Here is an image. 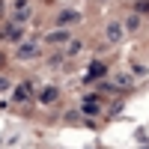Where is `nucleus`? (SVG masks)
<instances>
[{
	"label": "nucleus",
	"instance_id": "nucleus-1",
	"mask_svg": "<svg viewBox=\"0 0 149 149\" xmlns=\"http://www.w3.org/2000/svg\"><path fill=\"white\" fill-rule=\"evenodd\" d=\"M81 110H84L86 116H95L98 110H102V98H98V95H86V98H84V107H81Z\"/></svg>",
	"mask_w": 149,
	"mask_h": 149
},
{
	"label": "nucleus",
	"instance_id": "nucleus-2",
	"mask_svg": "<svg viewBox=\"0 0 149 149\" xmlns=\"http://www.w3.org/2000/svg\"><path fill=\"white\" fill-rule=\"evenodd\" d=\"M21 36H24V30L18 27V24H9V27H3V30H0V39H12V42H18Z\"/></svg>",
	"mask_w": 149,
	"mask_h": 149
},
{
	"label": "nucleus",
	"instance_id": "nucleus-3",
	"mask_svg": "<svg viewBox=\"0 0 149 149\" xmlns=\"http://www.w3.org/2000/svg\"><path fill=\"white\" fill-rule=\"evenodd\" d=\"M57 98H60V90H57V86H45V90L39 93V102H42V104H54Z\"/></svg>",
	"mask_w": 149,
	"mask_h": 149
},
{
	"label": "nucleus",
	"instance_id": "nucleus-4",
	"mask_svg": "<svg viewBox=\"0 0 149 149\" xmlns=\"http://www.w3.org/2000/svg\"><path fill=\"white\" fill-rule=\"evenodd\" d=\"M36 54H39V51H36L33 42H21V45H18V60H33Z\"/></svg>",
	"mask_w": 149,
	"mask_h": 149
},
{
	"label": "nucleus",
	"instance_id": "nucleus-5",
	"mask_svg": "<svg viewBox=\"0 0 149 149\" xmlns=\"http://www.w3.org/2000/svg\"><path fill=\"white\" fill-rule=\"evenodd\" d=\"M104 36H107V42H119V39H122V24H119V21L107 24V33H104Z\"/></svg>",
	"mask_w": 149,
	"mask_h": 149
},
{
	"label": "nucleus",
	"instance_id": "nucleus-6",
	"mask_svg": "<svg viewBox=\"0 0 149 149\" xmlns=\"http://www.w3.org/2000/svg\"><path fill=\"white\" fill-rule=\"evenodd\" d=\"M12 102H30V86L27 84H21V86H15V93H12Z\"/></svg>",
	"mask_w": 149,
	"mask_h": 149
},
{
	"label": "nucleus",
	"instance_id": "nucleus-7",
	"mask_svg": "<svg viewBox=\"0 0 149 149\" xmlns=\"http://www.w3.org/2000/svg\"><path fill=\"white\" fill-rule=\"evenodd\" d=\"M104 74H107V66L104 63H93L90 66V78H86V81H98V78H104Z\"/></svg>",
	"mask_w": 149,
	"mask_h": 149
},
{
	"label": "nucleus",
	"instance_id": "nucleus-8",
	"mask_svg": "<svg viewBox=\"0 0 149 149\" xmlns=\"http://www.w3.org/2000/svg\"><path fill=\"white\" fill-rule=\"evenodd\" d=\"M57 42H69V30H54V33H48V45H57Z\"/></svg>",
	"mask_w": 149,
	"mask_h": 149
},
{
	"label": "nucleus",
	"instance_id": "nucleus-9",
	"mask_svg": "<svg viewBox=\"0 0 149 149\" xmlns=\"http://www.w3.org/2000/svg\"><path fill=\"white\" fill-rule=\"evenodd\" d=\"M78 18H81L78 12H72V9H66V12H60V15H57V24H74Z\"/></svg>",
	"mask_w": 149,
	"mask_h": 149
},
{
	"label": "nucleus",
	"instance_id": "nucleus-10",
	"mask_svg": "<svg viewBox=\"0 0 149 149\" xmlns=\"http://www.w3.org/2000/svg\"><path fill=\"white\" fill-rule=\"evenodd\" d=\"M15 6H18V9H15V21H27V18H30V9H27V3H24V0H18Z\"/></svg>",
	"mask_w": 149,
	"mask_h": 149
},
{
	"label": "nucleus",
	"instance_id": "nucleus-11",
	"mask_svg": "<svg viewBox=\"0 0 149 149\" xmlns=\"http://www.w3.org/2000/svg\"><path fill=\"white\" fill-rule=\"evenodd\" d=\"M125 27H128V30H137V27H140V15H128Z\"/></svg>",
	"mask_w": 149,
	"mask_h": 149
},
{
	"label": "nucleus",
	"instance_id": "nucleus-12",
	"mask_svg": "<svg viewBox=\"0 0 149 149\" xmlns=\"http://www.w3.org/2000/svg\"><path fill=\"white\" fill-rule=\"evenodd\" d=\"M134 9H137V15H140V12H149V0H137Z\"/></svg>",
	"mask_w": 149,
	"mask_h": 149
},
{
	"label": "nucleus",
	"instance_id": "nucleus-13",
	"mask_svg": "<svg viewBox=\"0 0 149 149\" xmlns=\"http://www.w3.org/2000/svg\"><path fill=\"white\" fill-rule=\"evenodd\" d=\"M116 84L119 86H131V78H128V74H116Z\"/></svg>",
	"mask_w": 149,
	"mask_h": 149
},
{
	"label": "nucleus",
	"instance_id": "nucleus-14",
	"mask_svg": "<svg viewBox=\"0 0 149 149\" xmlns=\"http://www.w3.org/2000/svg\"><path fill=\"white\" fill-rule=\"evenodd\" d=\"M81 51V42H69V54H78Z\"/></svg>",
	"mask_w": 149,
	"mask_h": 149
},
{
	"label": "nucleus",
	"instance_id": "nucleus-15",
	"mask_svg": "<svg viewBox=\"0 0 149 149\" xmlns=\"http://www.w3.org/2000/svg\"><path fill=\"white\" fill-rule=\"evenodd\" d=\"M0 90H9V81L6 78H0Z\"/></svg>",
	"mask_w": 149,
	"mask_h": 149
},
{
	"label": "nucleus",
	"instance_id": "nucleus-16",
	"mask_svg": "<svg viewBox=\"0 0 149 149\" xmlns=\"http://www.w3.org/2000/svg\"><path fill=\"white\" fill-rule=\"evenodd\" d=\"M3 60H6V57H3V54H0V66H3Z\"/></svg>",
	"mask_w": 149,
	"mask_h": 149
}]
</instances>
